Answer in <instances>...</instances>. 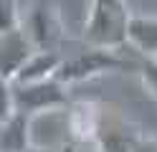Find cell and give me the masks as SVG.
Wrapping results in <instances>:
<instances>
[{
    "mask_svg": "<svg viewBox=\"0 0 157 152\" xmlns=\"http://www.w3.org/2000/svg\"><path fill=\"white\" fill-rule=\"evenodd\" d=\"M68 86L58 76L36 81V84H13V96H15V109L28 117L48 114L68 107Z\"/></svg>",
    "mask_w": 157,
    "mask_h": 152,
    "instance_id": "3957f363",
    "label": "cell"
},
{
    "mask_svg": "<svg viewBox=\"0 0 157 152\" xmlns=\"http://www.w3.org/2000/svg\"><path fill=\"white\" fill-rule=\"evenodd\" d=\"M137 139H140V134L127 127L122 117H117L101 107V119H99L96 142H94L101 152H132Z\"/></svg>",
    "mask_w": 157,
    "mask_h": 152,
    "instance_id": "8992f818",
    "label": "cell"
},
{
    "mask_svg": "<svg viewBox=\"0 0 157 152\" xmlns=\"http://www.w3.org/2000/svg\"><path fill=\"white\" fill-rule=\"evenodd\" d=\"M132 152H157V139H152V137H140Z\"/></svg>",
    "mask_w": 157,
    "mask_h": 152,
    "instance_id": "4fadbf2b",
    "label": "cell"
},
{
    "mask_svg": "<svg viewBox=\"0 0 157 152\" xmlns=\"http://www.w3.org/2000/svg\"><path fill=\"white\" fill-rule=\"evenodd\" d=\"M127 46L137 56L157 58V15H132Z\"/></svg>",
    "mask_w": 157,
    "mask_h": 152,
    "instance_id": "9c48e42d",
    "label": "cell"
},
{
    "mask_svg": "<svg viewBox=\"0 0 157 152\" xmlns=\"http://www.w3.org/2000/svg\"><path fill=\"white\" fill-rule=\"evenodd\" d=\"M21 28L25 30V36L33 41V46L38 51H58V43L63 41V25L58 8L53 5V0H33L28 5Z\"/></svg>",
    "mask_w": 157,
    "mask_h": 152,
    "instance_id": "277c9868",
    "label": "cell"
},
{
    "mask_svg": "<svg viewBox=\"0 0 157 152\" xmlns=\"http://www.w3.org/2000/svg\"><path fill=\"white\" fill-rule=\"evenodd\" d=\"M25 152H51V150H43V147H28Z\"/></svg>",
    "mask_w": 157,
    "mask_h": 152,
    "instance_id": "5bb4252c",
    "label": "cell"
},
{
    "mask_svg": "<svg viewBox=\"0 0 157 152\" xmlns=\"http://www.w3.org/2000/svg\"><path fill=\"white\" fill-rule=\"evenodd\" d=\"M132 13L124 0H89V15L84 20L81 38L86 46L124 48Z\"/></svg>",
    "mask_w": 157,
    "mask_h": 152,
    "instance_id": "6da1fadb",
    "label": "cell"
},
{
    "mask_svg": "<svg viewBox=\"0 0 157 152\" xmlns=\"http://www.w3.org/2000/svg\"><path fill=\"white\" fill-rule=\"evenodd\" d=\"M68 134L78 142H96V129L101 119V107L94 101H76L68 107Z\"/></svg>",
    "mask_w": 157,
    "mask_h": 152,
    "instance_id": "52a82bcc",
    "label": "cell"
},
{
    "mask_svg": "<svg viewBox=\"0 0 157 152\" xmlns=\"http://www.w3.org/2000/svg\"><path fill=\"white\" fill-rule=\"evenodd\" d=\"M122 48H101V46H86L84 51L63 58L61 68H58V79L66 86L78 84V81L101 76V74H114V71H137V58H127L119 53Z\"/></svg>",
    "mask_w": 157,
    "mask_h": 152,
    "instance_id": "7a4b0ae2",
    "label": "cell"
},
{
    "mask_svg": "<svg viewBox=\"0 0 157 152\" xmlns=\"http://www.w3.org/2000/svg\"><path fill=\"white\" fill-rule=\"evenodd\" d=\"M23 23V13L18 10L15 0H0V33L18 30Z\"/></svg>",
    "mask_w": 157,
    "mask_h": 152,
    "instance_id": "8fae6325",
    "label": "cell"
},
{
    "mask_svg": "<svg viewBox=\"0 0 157 152\" xmlns=\"http://www.w3.org/2000/svg\"><path fill=\"white\" fill-rule=\"evenodd\" d=\"M134 56H137V53H134ZM137 71H140V76H142L144 89L157 99V58L137 56Z\"/></svg>",
    "mask_w": 157,
    "mask_h": 152,
    "instance_id": "7c38bea8",
    "label": "cell"
},
{
    "mask_svg": "<svg viewBox=\"0 0 157 152\" xmlns=\"http://www.w3.org/2000/svg\"><path fill=\"white\" fill-rule=\"evenodd\" d=\"M36 51L38 48L25 36L23 28L10 30V33H0V71H3V81H13L15 74L23 68V64Z\"/></svg>",
    "mask_w": 157,
    "mask_h": 152,
    "instance_id": "5b68a950",
    "label": "cell"
},
{
    "mask_svg": "<svg viewBox=\"0 0 157 152\" xmlns=\"http://www.w3.org/2000/svg\"><path fill=\"white\" fill-rule=\"evenodd\" d=\"M33 117L23 114V111H15L13 117L3 119V137H0V145L3 152H25L33 142Z\"/></svg>",
    "mask_w": 157,
    "mask_h": 152,
    "instance_id": "30bf717a",
    "label": "cell"
},
{
    "mask_svg": "<svg viewBox=\"0 0 157 152\" xmlns=\"http://www.w3.org/2000/svg\"><path fill=\"white\" fill-rule=\"evenodd\" d=\"M63 64V56L58 51H36L23 64V68L15 74V79L10 84H36V81H46V79H53L58 74V68Z\"/></svg>",
    "mask_w": 157,
    "mask_h": 152,
    "instance_id": "ba28073f",
    "label": "cell"
}]
</instances>
